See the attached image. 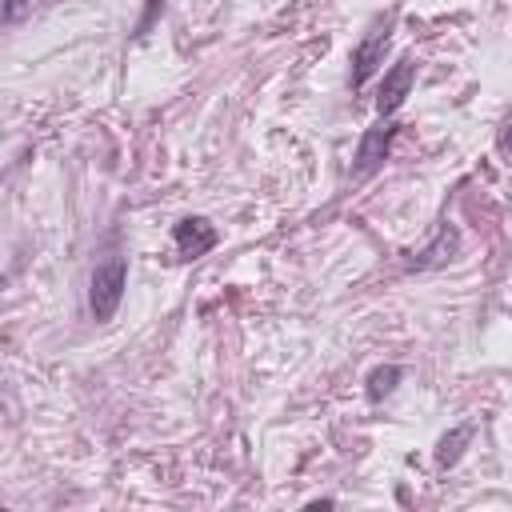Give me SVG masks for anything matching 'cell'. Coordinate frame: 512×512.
<instances>
[{
    "label": "cell",
    "instance_id": "6da1fadb",
    "mask_svg": "<svg viewBox=\"0 0 512 512\" xmlns=\"http://www.w3.org/2000/svg\"><path fill=\"white\" fill-rule=\"evenodd\" d=\"M124 284H128V260L124 256H108L92 268V284H88V308L92 320L104 324L116 316L120 300H124Z\"/></svg>",
    "mask_w": 512,
    "mask_h": 512
},
{
    "label": "cell",
    "instance_id": "7a4b0ae2",
    "mask_svg": "<svg viewBox=\"0 0 512 512\" xmlns=\"http://www.w3.org/2000/svg\"><path fill=\"white\" fill-rule=\"evenodd\" d=\"M396 120L392 116H384L376 128H368L364 132V140H360V148H356V176H372L380 164H384V156H388V148H392V140H396Z\"/></svg>",
    "mask_w": 512,
    "mask_h": 512
},
{
    "label": "cell",
    "instance_id": "3957f363",
    "mask_svg": "<svg viewBox=\"0 0 512 512\" xmlns=\"http://www.w3.org/2000/svg\"><path fill=\"white\" fill-rule=\"evenodd\" d=\"M216 240H220V232H216L204 216H184V220L172 228V244H176L180 260H196V256L212 252Z\"/></svg>",
    "mask_w": 512,
    "mask_h": 512
},
{
    "label": "cell",
    "instance_id": "277c9868",
    "mask_svg": "<svg viewBox=\"0 0 512 512\" xmlns=\"http://www.w3.org/2000/svg\"><path fill=\"white\" fill-rule=\"evenodd\" d=\"M412 80H416V64L404 56V60H396L388 72H384V84H380V100H376V108H380V116H392L404 100H408V92H412Z\"/></svg>",
    "mask_w": 512,
    "mask_h": 512
},
{
    "label": "cell",
    "instance_id": "5b68a950",
    "mask_svg": "<svg viewBox=\"0 0 512 512\" xmlns=\"http://www.w3.org/2000/svg\"><path fill=\"white\" fill-rule=\"evenodd\" d=\"M388 28H380V32H368L360 44H356V52H352V88H364L368 84V76L384 64V52H388Z\"/></svg>",
    "mask_w": 512,
    "mask_h": 512
},
{
    "label": "cell",
    "instance_id": "8992f818",
    "mask_svg": "<svg viewBox=\"0 0 512 512\" xmlns=\"http://www.w3.org/2000/svg\"><path fill=\"white\" fill-rule=\"evenodd\" d=\"M456 248H460V232L452 228V224H440V232H436V240L412 260L416 268H436V264H444V260H452L456 256Z\"/></svg>",
    "mask_w": 512,
    "mask_h": 512
},
{
    "label": "cell",
    "instance_id": "52a82bcc",
    "mask_svg": "<svg viewBox=\"0 0 512 512\" xmlns=\"http://www.w3.org/2000/svg\"><path fill=\"white\" fill-rule=\"evenodd\" d=\"M468 440H472V424H460L452 436H444V440H440L436 460H440V464H456V460H460V452H464L460 444H468Z\"/></svg>",
    "mask_w": 512,
    "mask_h": 512
},
{
    "label": "cell",
    "instance_id": "ba28073f",
    "mask_svg": "<svg viewBox=\"0 0 512 512\" xmlns=\"http://www.w3.org/2000/svg\"><path fill=\"white\" fill-rule=\"evenodd\" d=\"M404 372L396 368V364H388V368H376L372 376H368V400H380V396H388L392 388H396V380H400Z\"/></svg>",
    "mask_w": 512,
    "mask_h": 512
},
{
    "label": "cell",
    "instance_id": "9c48e42d",
    "mask_svg": "<svg viewBox=\"0 0 512 512\" xmlns=\"http://www.w3.org/2000/svg\"><path fill=\"white\" fill-rule=\"evenodd\" d=\"M28 4H32V0H8V4H4V20H8V24H12V20H20Z\"/></svg>",
    "mask_w": 512,
    "mask_h": 512
},
{
    "label": "cell",
    "instance_id": "30bf717a",
    "mask_svg": "<svg viewBox=\"0 0 512 512\" xmlns=\"http://www.w3.org/2000/svg\"><path fill=\"white\" fill-rule=\"evenodd\" d=\"M500 152H508V156H512V120L500 128Z\"/></svg>",
    "mask_w": 512,
    "mask_h": 512
}]
</instances>
